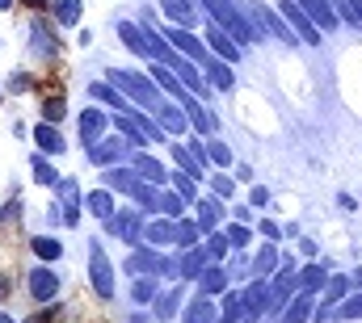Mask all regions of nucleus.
Masks as SVG:
<instances>
[{"label": "nucleus", "instance_id": "57", "mask_svg": "<svg viewBox=\"0 0 362 323\" xmlns=\"http://www.w3.org/2000/svg\"><path fill=\"white\" fill-rule=\"evenodd\" d=\"M350 8H354V21H362V0H346Z\"/></svg>", "mask_w": 362, "mask_h": 323}, {"label": "nucleus", "instance_id": "11", "mask_svg": "<svg viewBox=\"0 0 362 323\" xmlns=\"http://www.w3.org/2000/svg\"><path fill=\"white\" fill-rule=\"evenodd\" d=\"M295 4H299V8H303L308 17H312V25H316L320 34H325V30H337V25H341L329 0H295Z\"/></svg>", "mask_w": 362, "mask_h": 323}, {"label": "nucleus", "instance_id": "9", "mask_svg": "<svg viewBox=\"0 0 362 323\" xmlns=\"http://www.w3.org/2000/svg\"><path fill=\"white\" fill-rule=\"evenodd\" d=\"M55 193H59V202H64V223H81V189H76V181H68V176H59L55 181Z\"/></svg>", "mask_w": 362, "mask_h": 323}, {"label": "nucleus", "instance_id": "30", "mask_svg": "<svg viewBox=\"0 0 362 323\" xmlns=\"http://www.w3.org/2000/svg\"><path fill=\"white\" fill-rule=\"evenodd\" d=\"M206 269V256H202V248H185V256L177 260V277H189V281H198V273Z\"/></svg>", "mask_w": 362, "mask_h": 323}, {"label": "nucleus", "instance_id": "8", "mask_svg": "<svg viewBox=\"0 0 362 323\" xmlns=\"http://www.w3.org/2000/svg\"><path fill=\"white\" fill-rule=\"evenodd\" d=\"M206 51H211L215 59H223V63H236V59H240V42H232L215 21L206 25Z\"/></svg>", "mask_w": 362, "mask_h": 323}, {"label": "nucleus", "instance_id": "27", "mask_svg": "<svg viewBox=\"0 0 362 323\" xmlns=\"http://www.w3.org/2000/svg\"><path fill=\"white\" fill-rule=\"evenodd\" d=\"M228 281H232V277H228V273H223L219 264H206V269L198 273V290H202L206 298H215V294H223V290H228Z\"/></svg>", "mask_w": 362, "mask_h": 323}, {"label": "nucleus", "instance_id": "44", "mask_svg": "<svg viewBox=\"0 0 362 323\" xmlns=\"http://www.w3.org/2000/svg\"><path fill=\"white\" fill-rule=\"evenodd\" d=\"M42 122H64V114H68V105H64V97H47L42 105Z\"/></svg>", "mask_w": 362, "mask_h": 323}, {"label": "nucleus", "instance_id": "5", "mask_svg": "<svg viewBox=\"0 0 362 323\" xmlns=\"http://www.w3.org/2000/svg\"><path fill=\"white\" fill-rule=\"evenodd\" d=\"M105 231L118 236V240H127V243H139V236H144V219H139V210H114V214L105 219Z\"/></svg>", "mask_w": 362, "mask_h": 323}, {"label": "nucleus", "instance_id": "38", "mask_svg": "<svg viewBox=\"0 0 362 323\" xmlns=\"http://www.w3.org/2000/svg\"><path fill=\"white\" fill-rule=\"evenodd\" d=\"M198 236H202L198 223H181V219H173V243H177L181 252H185V248H198Z\"/></svg>", "mask_w": 362, "mask_h": 323}, {"label": "nucleus", "instance_id": "48", "mask_svg": "<svg viewBox=\"0 0 362 323\" xmlns=\"http://www.w3.org/2000/svg\"><path fill=\"white\" fill-rule=\"evenodd\" d=\"M34 181H38V185H55V181H59V172L42 160V156H34Z\"/></svg>", "mask_w": 362, "mask_h": 323}, {"label": "nucleus", "instance_id": "23", "mask_svg": "<svg viewBox=\"0 0 362 323\" xmlns=\"http://www.w3.org/2000/svg\"><path fill=\"white\" fill-rule=\"evenodd\" d=\"M219 319V307H215V298H206V294H198L185 311H181V323H215Z\"/></svg>", "mask_w": 362, "mask_h": 323}, {"label": "nucleus", "instance_id": "45", "mask_svg": "<svg viewBox=\"0 0 362 323\" xmlns=\"http://www.w3.org/2000/svg\"><path fill=\"white\" fill-rule=\"evenodd\" d=\"M185 206H189V202H185L181 193H160V214H165V219H181Z\"/></svg>", "mask_w": 362, "mask_h": 323}, {"label": "nucleus", "instance_id": "36", "mask_svg": "<svg viewBox=\"0 0 362 323\" xmlns=\"http://www.w3.org/2000/svg\"><path fill=\"white\" fill-rule=\"evenodd\" d=\"M278 248L274 243H262V252H257V260H253V277H270L274 269H278Z\"/></svg>", "mask_w": 362, "mask_h": 323}, {"label": "nucleus", "instance_id": "51", "mask_svg": "<svg viewBox=\"0 0 362 323\" xmlns=\"http://www.w3.org/2000/svg\"><path fill=\"white\" fill-rule=\"evenodd\" d=\"M173 193H181L185 202H194V176H185V172H173Z\"/></svg>", "mask_w": 362, "mask_h": 323}, {"label": "nucleus", "instance_id": "56", "mask_svg": "<svg viewBox=\"0 0 362 323\" xmlns=\"http://www.w3.org/2000/svg\"><path fill=\"white\" fill-rule=\"evenodd\" d=\"M266 202H270V189L257 185V189H253V206H266Z\"/></svg>", "mask_w": 362, "mask_h": 323}, {"label": "nucleus", "instance_id": "6", "mask_svg": "<svg viewBox=\"0 0 362 323\" xmlns=\"http://www.w3.org/2000/svg\"><path fill=\"white\" fill-rule=\"evenodd\" d=\"M165 42H169L177 55L194 59V63H202V59L211 55V51H206V42H198V38H194L189 30H181V25H169V30H165Z\"/></svg>", "mask_w": 362, "mask_h": 323}, {"label": "nucleus", "instance_id": "63", "mask_svg": "<svg viewBox=\"0 0 362 323\" xmlns=\"http://www.w3.org/2000/svg\"><path fill=\"white\" fill-rule=\"evenodd\" d=\"M215 323H223V319H215Z\"/></svg>", "mask_w": 362, "mask_h": 323}, {"label": "nucleus", "instance_id": "60", "mask_svg": "<svg viewBox=\"0 0 362 323\" xmlns=\"http://www.w3.org/2000/svg\"><path fill=\"white\" fill-rule=\"evenodd\" d=\"M4 8H13V0H0V13H4Z\"/></svg>", "mask_w": 362, "mask_h": 323}, {"label": "nucleus", "instance_id": "22", "mask_svg": "<svg viewBox=\"0 0 362 323\" xmlns=\"http://www.w3.org/2000/svg\"><path fill=\"white\" fill-rule=\"evenodd\" d=\"M30 294H34L38 303H51V298L59 294V277H55L51 269H34V273H30Z\"/></svg>", "mask_w": 362, "mask_h": 323}, {"label": "nucleus", "instance_id": "14", "mask_svg": "<svg viewBox=\"0 0 362 323\" xmlns=\"http://www.w3.org/2000/svg\"><path fill=\"white\" fill-rule=\"evenodd\" d=\"M160 8H165L169 25H181V30H194V25H198V8H194V0H160Z\"/></svg>", "mask_w": 362, "mask_h": 323}, {"label": "nucleus", "instance_id": "21", "mask_svg": "<svg viewBox=\"0 0 362 323\" xmlns=\"http://www.w3.org/2000/svg\"><path fill=\"white\" fill-rule=\"evenodd\" d=\"M101 185H105V189H118V193H131V189L139 185V172H135V168H122V164H110L105 176H101Z\"/></svg>", "mask_w": 362, "mask_h": 323}, {"label": "nucleus", "instance_id": "18", "mask_svg": "<svg viewBox=\"0 0 362 323\" xmlns=\"http://www.w3.org/2000/svg\"><path fill=\"white\" fill-rule=\"evenodd\" d=\"M194 210H198V231H202V236H206V231H219V223H223V206H219V197H198Z\"/></svg>", "mask_w": 362, "mask_h": 323}, {"label": "nucleus", "instance_id": "49", "mask_svg": "<svg viewBox=\"0 0 362 323\" xmlns=\"http://www.w3.org/2000/svg\"><path fill=\"white\" fill-rule=\"evenodd\" d=\"M337 307H341V311H333L337 319H362V294L358 298H341Z\"/></svg>", "mask_w": 362, "mask_h": 323}, {"label": "nucleus", "instance_id": "43", "mask_svg": "<svg viewBox=\"0 0 362 323\" xmlns=\"http://www.w3.org/2000/svg\"><path fill=\"white\" fill-rule=\"evenodd\" d=\"M30 248H34V256H42V260H59V252H64L59 240H51V236H34Z\"/></svg>", "mask_w": 362, "mask_h": 323}, {"label": "nucleus", "instance_id": "47", "mask_svg": "<svg viewBox=\"0 0 362 323\" xmlns=\"http://www.w3.org/2000/svg\"><path fill=\"white\" fill-rule=\"evenodd\" d=\"M131 294H135V303H152L156 298V277H135Z\"/></svg>", "mask_w": 362, "mask_h": 323}, {"label": "nucleus", "instance_id": "3", "mask_svg": "<svg viewBox=\"0 0 362 323\" xmlns=\"http://www.w3.org/2000/svg\"><path fill=\"white\" fill-rule=\"evenodd\" d=\"M127 273L131 277H177V260L173 256H160V252H152V248H139V252H131L127 256Z\"/></svg>", "mask_w": 362, "mask_h": 323}, {"label": "nucleus", "instance_id": "15", "mask_svg": "<svg viewBox=\"0 0 362 323\" xmlns=\"http://www.w3.org/2000/svg\"><path fill=\"white\" fill-rule=\"evenodd\" d=\"M105 126H110L105 109H85V114H81V143L93 147L97 139H105Z\"/></svg>", "mask_w": 362, "mask_h": 323}, {"label": "nucleus", "instance_id": "46", "mask_svg": "<svg viewBox=\"0 0 362 323\" xmlns=\"http://www.w3.org/2000/svg\"><path fill=\"white\" fill-rule=\"evenodd\" d=\"M223 240H228V248H236V252H240V248H245V243L253 240V231H249V227H245V223H232V227H228V231H223Z\"/></svg>", "mask_w": 362, "mask_h": 323}, {"label": "nucleus", "instance_id": "42", "mask_svg": "<svg viewBox=\"0 0 362 323\" xmlns=\"http://www.w3.org/2000/svg\"><path fill=\"white\" fill-rule=\"evenodd\" d=\"M223 323H236L245 319V298L240 294H232V290H223V315H219Z\"/></svg>", "mask_w": 362, "mask_h": 323}, {"label": "nucleus", "instance_id": "39", "mask_svg": "<svg viewBox=\"0 0 362 323\" xmlns=\"http://www.w3.org/2000/svg\"><path fill=\"white\" fill-rule=\"evenodd\" d=\"M169 147H173V164H177L185 176H194V181H198V176H202V164L194 160V156H189V152H185L181 143H169Z\"/></svg>", "mask_w": 362, "mask_h": 323}, {"label": "nucleus", "instance_id": "52", "mask_svg": "<svg viewBox=\"0 0 362 323\" xmlns=\"http://www.w3.org/2000/svg\"><path fill=\"white\" fill-rule=\"evenodd\" d=\"M211 189H215V197H232L236 181H232V176H223V172H215V176H211Z\"/></svg>", "mask_w": 362, "mask_h": 323}, {"label": "nucleus", "instance_id": "31", "mask_svg": "<svg viewBox=\"0 0 362 323\" xmlns=\"http://www.w3.org/2000/svg\"><path fill=\"white\" fill-rule=\"evenodd\" d=\"M144 240L152 243V248H169V243H173V219H156V223H148V227H144Z\"/></svg>", "mask_w": 362, "mask_h": 323}, {"label": "nucleus", "instance_id": "25", "mask_svg": "<svg viewBox=\"0 0 362 323\" xmlns=\"http://www.w3.org/2000/svg\"><path fill=\"white\" fill-rule=\"evenodd\" d=\"M181 109H185V118H189V126H194V130H198L202 139H206V135H215V126H219V122H215V114H206V109H202V105H198L194 97H189V101H185Z\"/></svg>", "mask_w": 362, "mask_h": 323}, {"label": "nucleus", "instance_id": "64", "mask_svg": "<svg viewBox=\"0 0 362 323\" xmlns=\"http://www.w3.org/2000/svg\"><path fill=\"white\" fill-rule=\"evenodd\" d=\"M0 214H4V210H0Z\"/></svg>", "mask_w": 362, "mask_h": 323}, {"label": "nucleus", "instance_id": "13", "mask_svg": "<svg viewBox=\"0 0 362 323\" xmlns=\"http://www.w3.org/2000/svg\"><path fill=\"white\" fill-rule=\"evenodd\" d=\"M245 13H249V17H257V21H266V30H270L274 38H282V42H299V38L291 34V25H286V21L274 13V8H266V4H249Z\"/></svg>", "mask_w": 362, "mask_h": 323}, {"label": "nucleus", "instance_id": "55", "mask_svg": "<svg viewBox=\"0 0 362 323\" xmlns=\"http://www.w3.org/2000/svg\"><path fill=\"white\" fill-rule=\"evenodd\" d=\"M55 315H59V307H47V311H34V315H30L25 323H51Z\"/></svg>", "mask_w": 362, "mask_h": 323}, {"label": "nucleus", "instance_id": "2", "mask_svg": "<svg viewBox=\"0 0 362 323\" xmlns=\"http://www.w3.org/2000/svg\"><path fill=\"white\" fill-rule=\"evenodd\" d=\"M110 84H114L127 101H139L144 109H156V105H160V88L148 80V76H135V72H118V68H114V72H110Z\"/></svg>", "mask_w": 362, "mask_h": 323}, {"label": "nucleus", "instance_id": "4", "mask_svg": "<svg viewBox=\"0 0 362 323\" xmlns=\"http://www.w3.org/2000/svg\"><path fill=\"white\" fill-rule=\"evenodd\" d=\"M278 8H282V21L291 25V34H295L299 42H308V47H320V30L312 25V17H308V13H303L295 0H282Z\"/></svg>", "mask_w": 362, "mask_h": 323}, {"label": "nucleus", "instance_id": "19", "mask_svg": "<svg viewBox=\"0 0 362 323\" xmlns=\"http://www.w3.org/2000/svg\"><path fill=\"white\" fill-rule=\"evenodd\" d=\"M312 311H316V303H312V294H303V290H295V294L286 298V307H282V323H308V319H312Z\"/></svg>", "mask_w": 362, "mask_h": 323}, {"label": "nucleus", "instance_id": "35", "mask_svg": "<svg viewBox=\"0 0 362 323\" xmlns=\"http://www.w3.org/2000/svg\"><path fill=\"white\" fill-rule=\"evenodd\" d=\"M152 303H156V319H173L181 311V286H173L169 294H156Z\"/></svg>", "mask_w": 362, "mask_h": 323}, {"label": "nucleus", "instance_id": "58", "mask_svg": "<svg viewBox=\"0 0 362 323\" xmlns=\"http://www.w3.org/2000/svg\"><path fill=\"white\" fill-rule=\"evenodd\" d=\"M350 286H362V269H358V273H354V281H350Z\"/></svg>", "mask_w": 362, "mask_h": 323}, {"label": "nucleus", "instance_id": "50", "mask_svg": "<svg viewBox=\"0 0 362 323\" xmlns=\"http://www.w3.org/2000/svg\"><path fill=\"white\" fill-rule=\"evenodd\" d=\"M206 160H211V164H219V168H223V164H232V152H228L223 143H215V139H211V143H206Z\"/></svg>", "mask_w": 362, "mask_h": 323}, {"label": "nucleus", "instance_id": "34", "mask_svg": "<svg viewBox=\"0 0 362 323\" xmlns=\"http://www.w3.org/2000/svg\"><path fill=\"white\" fill-rule=\"evenodd\" d=\"M131 197H135V210H160V193H156V185H148V181H139V185L131 189Z\"/></svg>", "mask_w": 362, "mask_h": 323}, {"label": "nucleus", "instance_id": "10", "mask_svg": "<svg viewBox=\"0 0 362 323\" xmlns=\"http://www.w3.org/2000/svg\"><path fill=\"white\" fill-rule=\"evenodd\" d=\"M152 114H156V126H160V130H165L169 139L189 130V118H185V109H177V105H165V101H160V105H156Z\"/></svg>", "mask_w": 362, "mask_h": 323}, {"label": "nucleus", "instance_id": "59", "mask_svg": "<svg viewBox=\"0 0 362 323\" xmlns=\"http://www.w3.org/2000/svg\"><path fill=\"white\" fill-rule=\"evenodd\" d=\"M0 294H8V281H4V277H0Z\"/></svg>", "mask_w": 362, "mask_h": 323}, {"label": "nucleus", "instance_id": "17", "mask_svg": "<svg viewBox=\"0 0 362 323\" xmlns=\"http://www.w3.org/2000/svg\"><path fill=\"white\" fill-rule=\"evenodd\" d=\"M118 38L127 42V51H131V55H144V59H152V55H148V25L118 21Z\"/></svg>", "mask_w": 362, "mask_h": 323}, {"label": "nucleus", "instance_id": "20", "mask_svg": "<svg viewBox=\"0 0 362 323\" xmlns=\"http://www.w3.org/2000/svg\"><path fill=\"white\" fill-rule=\"evenodd\" d=\"M34 143H38V152H42V156H59V152L68 147V143H64V135L55 130V122H38V126H34Z\"/></svg>", "mask_w": 362, "mask_h": 323}, {"label": "nucleus", "instance_id": "53", "mask_svg": "<svg viewBox=\"0 0 362 323\" xmlns=\"http://www.w3.org/2000/svg\"><path fill=\"white\" fill-rule=\"evenodd\" d=\"M185 152H189L194 160H198L202 168H206V139H189V147H185Z\"/></svg>", "mask_w": 362, "mask_h": 323}, {"label": "nucleus", "instance_id": "16", "mask_svg": "<svg viewBox=\"0 0 362 323\" xmlns=\"http://www.w3.org/2000/svg\"><path fill=\"white\" fill-rule=\"evenodd\" d=\"M152 84H156L160 92H169L173 101H181V105L189 101V92H185V84H181L177 76H173V72L165 68V63H156V59H152Z\"/></svg>", "mask_w": 362, "mask_h": 323}, {"label": "nucleus", "instance_id": "32", "mask_svg": "<svg viewBox=\"0 0 362 323\" xmlns=\"http://www.w3.org/2000/svg\"><path fill=\"white\" fill-rule=\"evenodd\" d=\"M85 206H89V210L97 214V219H101V223H105V219L114 214V193H110V189L101 185V189H93L89 197H85Z\"/></svg>", "mask_w": 362, "mask_h": 323}, {"label": "nucleus", "instance_id": "12", "mask_svg": "<svg viewBox=\"0 0 362 323\" xmlns=\"http://www.w3.org/2000/svg\"><path fill=\"white\" fill-rule=\"evenodd\" d=\"M127 147H131L127 139H97V143L89 147V160L93 164H105V168H110V164H122Z\"/></svg>", "mask_w": 362, "mask_h": 323}, {"label": "nucleus", "instance_id": "61", "mask_svg": "<svg viewBox=\"0 0 362 323\" xmlns=\"http://www.w3.org/2000/svg\"><path fill=\"white\" fill-rule=\"evenodd\" d=\"M0 323H13V319H8V315H0Z\"/></svg>", "mask_w": 362, "mask_h": 323}, {"label": "nucleus", "instance_id": "7", "mask_svg": "<svg viewBox=\"0 0 362 323\" xmlns=\"http://www.w3.org/2000/svg\"><path fill=\"white\" fill-rule=\"evenodd\" d=\"M89 277H93V290L101 298H114V269H110V260H105V252L97 243L89 248Z\"/></svg>", "mask_w": 362, "mask_h": 323}, {"label": "nucleus", "instance_id": "37", "mask_svg": "<svg viewBox=\"0 0 362 323\" xmlns=\"http://www.w3.org/2000/svg\"><path fill=\"white\" fill-rule=\"evenodd\" d=\"M51 8H55V21H59V25H76V21H81V13H85V4H81V0H55Z\"/></svg>", "mask_w": 362, "mask_h": 323}, {"label": "nucleus", "instance_id": "41", "mask_svg": "<svg viewBox=\"0 0 362 323\" xmlns=\"http://www.w3.org/2000/svg\"><path fill=\"white\" fill-rule=\"evenodd\" d=\"M341 298H350V281L346 277H329L325 281V307H337Z\"/></svg>", "mask_w": 362, "mask_h": 323}, {"label": "nucleus", "instance_id": "29", "mask_svg": "<svg viewBox=\"0 0 362 323\" xmlns=\"http://www.w3.org/2000/svg\"><path fill=\"white\" fill-rule=\"evenodd\" d=\"M202 63H206V76H211V84H215L219 92H232V84H236V76H232V63H223V59H215V55H206Z\"/></svg>", "mask_w": 362, "mask_h": 323}, {"label": "nucleus", "instance_id": "1", "mask_svg": "<svg viewBox=\"0 0 362 323\" xmlns=\"http://www.w3.org/2000/svg\"><path fill=\"white\" fill-rule=\"evenodd\" d=\"M198 8H206V17L232 38V42H262V34L249 25V13L240 8V4H232V0H198Z\"/></svg>", "mask_w": 362, "mask_h": 323}, {"label": "nucleus", "instance_id": "24", "mask_svg": "<svg viewBox=\"0 0 362 323\" xmlns=\"http://www.w3.org/2000/svg\"><path fill=\"white\" fill-rule=\"evenodd\" d=\"M135 172H139V176L148 181V185H156V189H160V185L169 181V172H165V164L156 160V156H148V152H135Z\"/></svg>", "mask_w": 362, "mask_h": 323}, {"label": "nucleus", "instance_id": "54", "mask_svg": "<svg viewBox=\"0 0 362 323\" xmlns=\"http://www.w3.org/2000/svg\"><path fill=\"white\" fill-rule=\"evenodd\" d=\"M262 236H266L270 243H278V240H282V227H278L274 219H262Z\"/></svg>", "mask_w": 362, "mask_h": 323}, {"label": "nucleus", "instance_id": "26", "mask_svg": "<svg viewBox=\"0 0 362 323\" xmlns=\"http://www.w3.org/2000/svg\"><path fill=\"white\" fill-rule=\"evenodd\" d=\"M325 281H329L325 264H308V269H299V273H295V286H299L303 294H312V298H316V294L325 290Z\"/></svg>", "mask_w": 362, "mask_h": 323}, {"label": "nucleus", "instance_id": "28", "mask_svg": "<svg viewBox=\"0 0 362 323\" xmlns=\"http://www.w3.org/2000/svg\"><path fill=\"white\" fill-rule=\"evenodd\" d=\"M89 92H93V101H105V105H110V109H118V114H131V109H135V105H131V101H127L114 84H101V80H97V84H89Z\"/></svg>", "mask_w": 362, "mask_h": 323}, {"label": "nucleus", "instance_id": "62", "mask_svg": "<svg viewBox=\"0 0 362 323\" xmlns=\"http://www.w3.org/2000/svg\"><path fill=\"white\" fill-rule=\"evenodd\" d=\"M30 4H42V0H30Z\"/></svg>", "mask_w": 362, "mask_h": 323}, {"label": "nucleus", "instance_id": "40", "mask_svg": "<svg viewBox=\"0 0 362 323\" xmlns=\"http://www.w3.org/2000/svg\"><path fill=\"white\" fill-rule=\"evenodd\" d=\"M131 118H135V126L144 130V139H148V143H169V135H165V130H160V126H156L152 118H144L139 109H131Z\"/></svg>", "mask_w": 362, "mask_h": 323}, {"label": "nucleus", "instance_id": "33", "mask_svg": "<svg viewBox=\"0 0 362 323\" xmlns=\"http://www.w3.org/2000/svg\"><path fill=\"white\" fill-rule=\"evenodd\" d=\"M202 248V256H206V264H219L232 248H228V240H223V231H206V243H198Z\"/></svg>", "mask_w": 362, "mask_h": 323}]
</instances>
